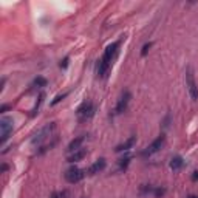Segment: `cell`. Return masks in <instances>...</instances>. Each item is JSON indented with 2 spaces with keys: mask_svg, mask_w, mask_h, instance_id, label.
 Segmentation results:
<instances>
[{
  "mask_svg": "<svg viewBox=\"0 0 198 198\" xmlns=\"http://www.w3.org/2000/svg\"><path fill=\"white\" fill-rule=\"evenodd\" d=\"M153 194H155L157 198H161L166 194V187H157V189H153Z\"/></svg>",
  "mask_w": 198,
  "mask_h": 198,
  "instance_id": "obj_19",
  "label": "cell"
},
{
  "mask_svg": "<svg viewBox=\"0 0 198 198\" xmlns=\"http://www.w3.org/2000/svg\"><path fill=\"white\" fill-rule=\"evenodd\" d=\"M186 84H187V90H189V94L194 101H198V87L195 84V78H194V71L192 68L189 67L187 71H186Z\"/></svg>",
  "mask_w": 198,
  "mask_h": 198,
  "instance_id": "obj_4",
  "label": "cell"
},
{
  "mask_svg": "<svg viewBox=\"0 0 198 198\" xmlns=\"http://www.w3.org/2000/svg\"><path fill=\"white\" fill-rule=\"evenodd\" d=\"M56 128V122H50V124H46L43 128H40V132L33 138V144H39V142H42L46 136H50L51 135V132Z\"/></svg>",
  "mask_w": 198,
  "mask_h": 198,
  "instance_id": "obj_6",
  "label": "cell"
},
{
  "mask_svg": "<svg viewBox=\"0 0 198 198\" xmlns=\"http://www.w3.org/2000/svg\"><path fill=\"white\" fill-rule=\"evenodd\" d=\"M130 99H132V94H130V91H125V93L121 96V99H119L118 104H116V109H115V112H116L118 115H119V113H124V112L127 110Z\"/></svg>",
  "mask_w": 198,
  "mask_h": 198,
  "instance_id": "obj_8",
  "label": "cell"
},
{
  "mask_svg": "<svg viewBox=\"0 0 198 198\" xmlns=\"http://www.w3.org/2000/svg\"><path fill=\"white\" fill-rule=\"evenodd\" d=\"M192 180H194V181H198V172H194V173H192Z\"/></svg>",
  "mask_w": 198,
  "mask_h": 198,
  "instance_id": "obj_23",
  "label": "cell"
},
{
  "mask_svg": "<svg viewBox=\"0 0 198 198\" xmlns=\"http://www.w3.org/2000/svg\"><path fill=\"white\" fill-rule=\"evenodd\" d=\"M184 159L181 158V157H173V158L170 159V169L173 170V172H178V170H181L183 167H184Z\"/></svg>",
  "mask_w": 198,
  "mask_h": 198,
  "instance_id": "obj_13",
  "label": "cell"
},
{
  "mask_svg": "<svg viewBox=\"0 0 198 198\" xmlns=\"http://www.w3.org/2000/svg\"><path fill=\"white\" fill-rule=\"evenodd\" d=\"M150 48H152V42L144 43V46H142V50H141V56H147V53H149Z\"/></svg>",
  "mask_w": 198,
  "mask_h": 198,
  "instance_id": "obj_20",
  "label": "cell"
},
{
  "mask_svg": "<svg viewBox=\"0 0 198 198\" xmlns=\"http://www.w3.org/2000/svg\"><path fill=\"white\" fill-rule=\"evenodd\" d=\"M105 166H107V162H105V159L101 158L98 159L96 162H93L90 167H88V170H87V173L88 175H96V173H99V172H102L104 169H105Z\"/></svg>",
  "mask_w": 198,
  "mask_h": 198,
  "instance_id": "obj_9",
  "label": "cell"
},
{
  "mask_svg": "<svg viewBox=\"0 0 198 198\" xmlns=\"http://www.w3.org/2000/svg\"><path fill=\"white\" fill-rule=\"evenodd\" d=\"M76 115H78V119L79 122H87L88 119H91L94 116V105L91 101H84L82 105L76 110Z\"/></svg>",
  "mask_w": 198,
  "mask_h": 198,
  "instance_id": "obj_2",
  "label": "cell"
},
{
  "mask_svg": "<svg viewBox=\"0 0 198 198\" xmlns=\"http://www.w3.org/2000/svg\"><path fill=\"white\" fill-rule=\"evenodd\" d=\"M164 141H166V136H164V135H159L158 138H157V139H155V141H153V142H152V144H150V146H149V147H147L144 152H142V155H144V157H147V155L150 157V155L157 153L159 149L162 147Z\"/></svg>",
  "mask_w": 198,
  "mask_h": 198,
  "instance_id": "obj_7",
  "label": "cell"
},
{
  "mask_svg": "<svg viewBox=\"0 0 198 198\" xmlns=\"http://www.w3.org/2000/svg\"><path fill=\"white\" fill-rule=\"evenodd\" d=\"M84 141H85V135H80V136H78V138H75L70 144H68V147H67V152H76V150H79L80 146L84 144Z\"/></svg>",
  "mask_w": 198,
  "mask_h": 198,
  "instance_id": "obj_10",
  "label": "cell"
},
{
  "mask_svg": "<svg viewBox=\"0 0 198 198\" xmlns=\"http://www.w3.org/2000/svg\"><path fill=\"white\" fill-rule=\"evenodd\" d=\"M46 84H48V80L45 79L43 76H37L36 79H34V85H37V87H46Z\"/></svg>",
  "mask_w": 198,
  "mask_h": 198,
  "instance_id": "obj_14",
  "label": "cell"
},
{
  "mask_svg": "<svg viewBox=\"0 0 198 198\" xmlns=\"http://www.w3.org/2000/svg\"><path fill=\"white\" fill-rule=\"evenodd\" d=\"M68 62H70V57H68V56L64 57V60L60 62V68H67V67H68Z\"/></svg>",
  "mask_w": 198,
  "mask_h": 198,
  "instance_id": "obj_21",
  "label": "cell"
},
{
  "mask_svg": "<svg viewBox=\"0 0 198 198\" xmlns=\"http://www.w3.org/2000/svg\"><path fill=\"white\" fill-rule=\"evenodd\" d=\"M67 96H68V91H65V93H62V94H57V96H56V98L53 99L51 105H56V104H59V102H60V101H62L64 98H67Z\"/></svg>",
  "mask_w": 198,
  "mask_h": 198,
  "instance_id": "obj_17",
  "label": "cell"
},
{
  "mask_svg": "<svg viewBox=\"0 0 198 198\" xmlns=\"http://www.w3.org/2000/svg\"><path fill=\"white\" fill-rule=\"evenodd\" d=\"M87 170H82V169H78L76 166H71L67 172H65V180L70 183V184H75V183H79L80 180H84Z\"/></svg>",
  "mask_w": 198,
  "mask_h": 198,
  "instance_id": "obj_3",
  "label": "cell"
},
{
  "mask_svg": "<svg viewBox=\"0 0 198 198\" xmlns=\"http://www.w3.org/2000/svg\"><path fill=\"white\" fill-rule=\"evenodd\" d=\"M135 142H136V136H130V138H128L125 142L119 144L115 150H116V152H127V150H130V149L135 146Z\"/></svg>",
  "mask_w": 198,
  "mask_h": 198,
  "instance_id": "obj_11",
  "label": "cell"
},
{
  "mask_svg": "<svg viewBox=\"0 0 198 198\" xmlns=\"http://www.w3.org/2000/svg\"><path fill=\"white\" fill-rule=\"evenodd\" d=\"M0 128H2V142H5L12 132V118L3 116L0 119Z\"/></svg>",
  "mask_w": 198,
  "mask_h": 198,
  "instance_id": "obj_5",
  "label": "cell"
},
{
  "mask_svg": "<svg viewBox=\"0 0 198 198\" xmlns=\"http://www.w3.org/2000/svg\"><path fill=\"white\" fill-rule=\"evenodd\" d=\"M9 109H11V105H9V104H3V105L0 107V113H5V112H8Z\"/></svg>",
  "mask_w": 198,
  "mask_h": 198,
  "instance_id": "obj_22",
  "label": "cell"
},
{
  "mask_svg": "<svg viewBox=\"0 0 198 198\" xmlns=\"http://www.w3.org/2000/svg\"><path fill=\"white\" fill-rule=\"evenodd\" d=\"M6 170H8V166L3 164V166H2V172H6Z\"/></svg>",
  "mask_w": 198,
  "mask_h": 198,
  "instance_id": "obj_24",
  "label": "cell"
},
{
  "mask_svg": "<svg viewBox=\"0 0 198 198\" xmlns=\"http://www.w3.org/2000/svg\"><path fill=\"white\" fill-rule=\"evenodd\" d=\"M67 195H68V191L65 189V191H59V192H54L53 195L50 198H67Z\"/></svg>",
  "mask_w": 198,
  "mask_h": 198,
  "instance_id": "obj_18",
  "label": "cell"
},
{
  "mask_svg": "<svg viewBox=\"0 0 198 198\" xmlns=\"http://www.w3.org/2000/svg\"><path fill=\"white\" fill-rule=\"evenodd\" d=\"M43 98H45V93H40V94H39V101L36 102V105H34V109H33V116H34V115H36V112L39 110L40 104L43 102Z\"/></svg>",
  "mask_w": 198,
  "mask_h": 198,
  "instance_id": "obj_16",
  "label": "cell"
},
{
  "mask_svg": "<svg viewBox=\"0 0 198 198\" xmlns=\"http://www.w3.org/2000/svg\"><path fill=\"white\" fill-rule=\"evenodd\" d=\"M119 45H121V40L110 43V45L105 48L102 57H101L99 62H98V76H99V78H105V76H107V73H109V70H110V67H112V64H113V59H115L116 54H118Z\"/></svg>",
  "mask_w": 198,
  "mask_h": 198,
  "instance_id": "obj_1",
  "label": "cell"
},
{
  "mask_svg": "<svg viewBox=\"0 0 198 198\" xmlns=\"http://www.w3.org/2000/svg\"><path fill=\"white\" fill-rule=\"evenodd\" d=\"M130 159H132V157H130V155H125V158H121V159H119V162H118L119 167H121V169H125V167L128 166Z\"/></svg>",
  "mask_w": 198,
  "mask_h": 198,
  "instance_id": "obj_15",
  "label": "cell"
},
{
  "mask_svg": "<svg viewBox=\"0 0 198 198\" xmlns=\"http://www.w3.org/2000/svg\"><path fill=\"white\" fill-rule=\"evenodd\" d=\"M187 198H198V197H197V195H189Z\"/></svg>",
  "mask_w": 198,
  "mask_h": 198,
  "instance_id": "obj_25",
  "label": "cell"
},
{
  "mask_svg": "<svg viewBox=\"0 0 198 198\" xmlns=\"http://www.w3.org/2000/svg\"><path fill=\"white\" fill-rule=\"evenodd\" d=\"M85 157H87V150H85V149H79V150L73 152V153L67 158V161L73 164V162H78V161H80V159H84Z\"/></svg>",
  "mask_w": 198,
  "mask_h": 198,
  "instance_id": "obj_12",
  "label": "cell"
}]
</instances>
